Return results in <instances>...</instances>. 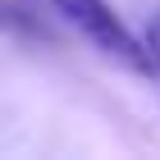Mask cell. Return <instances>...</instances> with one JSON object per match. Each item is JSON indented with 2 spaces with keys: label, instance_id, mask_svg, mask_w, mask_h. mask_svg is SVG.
Instances as JSON below:
<instances>
[{
  "label": "cell",
  "instance_id": "cell-1",
  "mask_svg": "<svg viewBox=\"0 0 160 160\" xmlns=\"http://www.w3.org/2000/svg\"><path fill=\"white\" fill-rule=\"evenodd\" d=\"M32 5L41 14H50V18H60L64 28H73L78 37L87 46H96L105 60L123 64L133 73H147V50L128 32V23L110 9V0H32Z\"/></svg>",
  "mask_w": 160,
  "mask_h": 160
},
{
  "label": "cell",
  "instance_id": "cell-2",
  "mask_svg": "<svg viewBox=\"0 0 160 160\" xmlns=\"http://www.w3.org/2000/svg\"><path fill=\"white\" fill-rule=\"evenodd\" d=\"M0 32H23V37H41V23L32 18L28 9L9 5V0H0Z\"/></svg>",
  "mask_w": 160,
  "mask_h": 160
},
{
  "label": "cell",
  "instance_id": "cell-3",
  "mask_svg": "<svg viewBox=\"0 0 160 160\" xmlns=\"http://www.w3.org/2000/svg\"><path fill=\"white\" fill-rule=\"evenodd\" d=\"M142 50H147V73L160 82V5L151 9V18H147V32H142Z\"/></svg>",
  "mask_w": 160,
  "mask_h": 160
}]
</instances>
